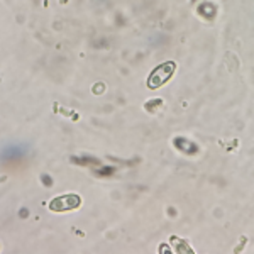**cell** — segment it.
<instances>
[{"label":"cell","mask_w":254,"mask_h":254,"mask_svg":"<svg viewBox=\"0 0 254 254\" xmlns=\"http://www.w3.org/2000/svg\"><path fill=\"white\" fill-rule=\"evenodd\" d=\"M175 71H176L175 61H166V63L159 64L147 76V87L151 90H158L159 87H163V85L170 81L171 76L175 75Z\"/></svg>","instance_id":"obj_1"},{"label":"cell","mask_w":254,"mask_h":254,"mask_svg":"<svg viewBox=\"0 0 254 254\" xmlns=\"http://www.w3.org/2000/svg\"><path fill=\"white\" fill-rule=\"evenodd\" d=\"M81 205V196L76 193H68V195H61L56 196L49 202V210L53 212H68V210H75Z\"/></svg>","instance_id":"obj_2"}]
</instances>
